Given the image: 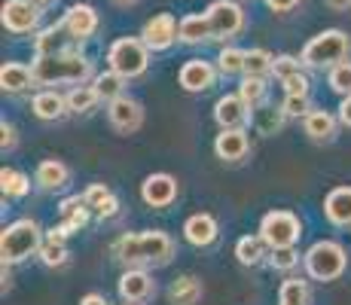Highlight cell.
Returning a JSON list of instances; mask_svg holds the SVG:
<instances>
[{
  "instance_id": "6da1fadb",
  "label": "cell",
  "mask_w": 351,
  "mask_h": 305,
  "mask_svg": "<svg viewBox=\"0 0 351 305\" xmlns=\"http://www.w3.org/2000/svg\"><path fill=\"white\" fill-rule=\"evenodd\" d=\"M117 260H123L125 266H165L174 256V241L171 235L159 232V229H147V232H134V235H123L117 241Z\"/></svg>"
},
{
  "instance_id": "7a4b0ae2",
  "label": "cell",
  "mask_w": 351,
  "mask_h": 305,
  "mask_svg": "<svg viewBox=\"0 0 351 305\" xmlns=\"http://www.w3.org/2000/svg\"><path fill=\"white\" fill-rule=\"evenodd\" d=\"M34 80L43 86H80L92 77V61L77 52H58V56H37L34 61Z\"/></svg>"
},
{
  "instance_id": "3957f363",
  "label": "cell",
  "mask_w": 351,
  "mask_h": 305,
  "mask_svg": "<svg viewBox=\"0 0 351 305\" xmlns=\"http://www.w3.org/2000/svg\"><path fill=\"white\" fill-rule=\"evenodd\" d=\"M43 229L34 220H16L0 232V260L3 266H16V263L28 260V256H37L40 247H43Z\"/></svg>"
},
{
  "instance_id": "277c9868",
  "label": "cell",
  "mask_w": 351,
  "mask_h": 305,
  "mask_svg": "<svg viewBox=\"0 0 351 305\" xmlns=\"http://www.w3.org/2000/svg\"><path fill=\"white\" fill-rule=\"evenodd\" d=\"M348 49H351L348 34L339 31V28H327V31L315 34V37L308 40L300 58L306 67L324 71V67H333V64H339V61H346Z\"/></svg>"
},
{
  "instance_id": "5b68a950",
  "label": "cell",
  "mask_w": 351,
  "mask_h": 305,
  "mask_svg": "<svg viewBox=\"0 0 351 305\" xmlns=\"http://www.w3.org/2000/svg\"><path fill=\"white\" fill-rule=\"evenodd\" d=\"M302 266L315 281H336L348 266L346 247L339 241H315L302 256Z\"/></svg>"
},
{
  "instance_id": "8992f818",
  "label": "cell",
  "mask_w": 351,
  "mask_h": 305,
  "mask_svg": "<svg viewBox=\"0 0 351 305\" xmlns=\"http://www.w3.org/2000/svg\"><path fill=\"white\" fill-rule=\"evenodd\" d=\"M107 61L125 80H134L141 73H147V67H150V46L141 37H119L107 49Z\"/></svg>"
},
{
  "instance_id": "52a82bcc",
  "label": "cell",
  "mask_w": 351,
  "mask_h": 305,
  "mask_svg": "<svg viewBox=\"0 0 351 305\" xmlns=\"http://www.w3.org/2000/svg\"><path fill=\"white\" fill-rule=\"evenodd\" d=\"M260 235L266 239L269 247H293L302 235V223L290 211H269L260 220Z\"/></svg>"
},
{
  "instance_id": "ba28073f",
  "label": "cell",
  "mask_w": 351,
  "mask_h": 305,
  "mask_svg": "<svg viewBox=\"0 0 351 305\" xmlns=\"http://www.w3.org/2000/svg\"><path fill=\"white\" fill-rule=\"evenodd\" d=\"M205 16H208V22H211L214 40H229L245 28V10H241L235 0H214L205 10Z\"/></svg>"
},
{
  "instance_id": "9c48e42d",
  "label": "cell",
  "mask_w": 351,
  "mask_h": 305,
  "mask_svg": "<svg viewBox=\"0 0 351 305\" xmlns=\"http://www.w3.org/2000/svg\"><path fill=\"white\" fill-rule=\"evenodd\" d=\"M180 22L171 16V12H159V16L147 19L144 31H141V40L150 46V52H165L171 49L174 43L180 40Z\"/></svg>"
},
{
  "instance_id": "30bf717a",
  "label": "cell",
  "mask_w": 351,
  "mask_h": 305,
  "mask_svg": "<svg viewBox=\"0 0 351 305\" xmlns=\"http://www.w3.org/2000/svg\"><path fill=\"white\" fill-rule=\"evenodd\" d=\"M0 22L12 34H31L40 25V10L31 0H6L3 10H0Z\"/></svg>"
},
{
  "instance_id": "8fae6325",
  "label": "cell",
  "mask_w": 351,
  "mask_h": 305,
  "mask_svg": "<svg viewBox=\"0 0 351 305\" xmlns=\"http://www.w3.org/2000/svg\"><path fill=\"white\" fill-rule=\"evenodd\" d=\"M107 119L119 134H132L144 125V107L134 98H128V95H119V98H113L107 104Z\"/></svg>"
},
{
  "instance_id": "7c38bea8",
  "label": "cell",
  "mask_w": 351,
  "mask_h": 305,
  "mask_svg": "<svg viewBox=\"0 0 351 305\" xmlns=\"http://www.w3.org/2000/svg\"><path fill=\"white\" fill-rule=\"evenodd\" d=\"M178 80L186 92H208L214 86V80H217V67L205 58H190L180 67Z\"/></svg>"
},
{
  "instance_id": "4fadbf2b",
  "label": "cell",
  "mask_w": 351,
  "mask_h": 305,
  "mask_svg": "<svg viewBox=\"0 0 351 305\" xmlns=\"http://www.w3.org/2000/svg\"><path fill=\"white\" fill-rule=\"evenodd\" d=\"M141 199L150 208H168L178 199V180L171 174H150L141 183Z\"/></svg>"
},
{
  "instance_id": "5bb4252c",
  "label": "cell",
  "mask_w": 351,
  "mask_h": 305,
  "mask_svg": "<svg viewBox=\"0 0 351 305\" xmlns=\"http://www.w3.org/2000/svg\"><path fill=\"white\" fill-rule=\"evenodd\" d=\"M214 119H217L220 128H241L251 119V107H247V101L241 98L239 92L223 95V98H217V104H214Z\"/></svg>"
},
{
  "instance_id": "9a60e30c",
  "label": "cell",
  "mask_w": 351,
  "mask_h": 305,
  "mask_svg": "<svg viewBox=\"0 0 351 305\" xmlns=\"http://www.w3.org/2000/svg\"><path fill=\"white\" fill-rule=\"evenodd\" d=\"M156 293V281H153L150 275L144 272V269H128V272L119 278V296H123V302H147L150 296Z\"/></svg>"
},
{
  "instance_id": "2e32d148",
  "label": "cell",
  "mask_w": 351,
  "mask_h": 305,
  "mask_svg": "<svg viewBox=\"0 0 351 305\" xmlns=\"http://www.w3.org/2000/svg\"><path fill=\"white\" fill-rule=\"evenodd\" d=\"M62 22L73 40H89L92 34L98 31V12H95V6H89V3H73L71 10L64 12Z\"/></svg>"
},
{
  "instance_id": "e0dca14e",
  "label": "cell",
  "mask_w": 351,
  "mask_h": 305,
  "mask_svg": "<svg viewBox=\"0 0 351 305\" xmlns=\"http://www.w3.org/2000/svg\"><path fill=\"white\" fill-rule=\"evenodd\" d=\"M251 150V141H247L245 128H220L217 141H214V153L223 162H241Z\"/></svg>"
},
{
  "instance_id": "ac0fdd59",
  "label": "cell",
  "mask_w": 351,
  "mask_h": 305,
  "mask_svg": "<svg viewBox=\"0 0 351 305\" xmlns=\"http://www.w3.org/2000/svg\"><path fill=\"white\" fill-rule=\"evenodd\" d=\"M217 220L211 214H193L190 220L184 223V235L193 247H208V244L217 241Z\"/></svg>"
},
{
  "instance_id": "d6986e66",
  "label": "cell",
  "mask_w": 351,
  "mask_h": 305,
  "mask_svg": "<svg viewBox=\"0 0 351 305\" xmlns=\"http://www.w3.org/2000/svg\"><path fill=\"white\" fill-rule=\"evenodd\" d=\"M324 214L333 226H351V186H336L324 199Z\"/></svg>"
},
{
  "instance_id": "ffe728a7",
  "label": "cell",
  "mask_w": 351,
  "mask_h": 305,
  "mask_svg": "<svg viewBox=\"0 0 351 305\" xmlns=\"http://www.w3.org/2000/svg\"><path fill=\"white\" fill-rule=\"evenodd\" d=\"M180 43L186 46H199V43H208L214 40V31H211V22H208L205 12H193V16H184L180 19Z\"/></svg>"
},
{
  "instance_id": "44dd1931",
  "label": "cell",
  "mask_w": 351,
  "mask_h": 305,
  "mask_svg": "<svg viewBox=\"0 0 351 305\" xmlns=\"http://www.w3.org/2000/svg\"><path fill=\"white\" fill-rule=\"evenodd\" d=\"M336 117L333 113H327V110H308L306 117H302V128H306V134L312 141H333V134H336Z\"/></svg>"
},
{
  "instance_id": "7402d4cb",
  "label": "cell",
  "mask_w": 351,
  "mask_h": 305,
  "mask_svg": "<svg viewBox=\"0 0 351 305\" xmlns=\"http://www.w3.org/2000/svg\"><path fill=\"white\" fill-rule=\"evenodd\" d=\"M67 40H73V37L67 34L64 22H58V25H52V28L37 34L34 49H37V56H58V52H67Z\"/></svg>"
},
{
  "instance_id": "603a6c76",
  "label": "cell",
  "mask_w": 351,
  "mask_h": 305,
  "mask_svg": "<svg viewBox=\"0 0 351 305\" xmlns=\"http://www.w3.org/2000/svg\"><path fill=\"white\" fill-rule=\"evenodd\" d=\"M31 83H37L34 80V67H25L19 61H10V64L0 67V86H3V92L19 95V92L31 89Z\"/></svg>"
},
{
  "instance_id": "cb8c5ba5",
  "label": "cell",
  "mask_w": 351,
  "mask_h": 305,
  "mask_svg": "<svg viewBox=\"0 0 351 305\" xmlns=\"http://www.w3.org/2000/svg\"><path fill=\"white\" fill-rule=\"evenodd\" d=\"M269 254H272V247L266 244L263 235H245V239H239V244H235V256H239L241 266H260Z\"/></svg>"
},
{
  "instance_id": "d4e9b609",
  "label": "cell",
  "mask_w": 351,
  "mask_h": 305,
  "mask_svg": "<svg viewBox=\"0 0 351 305\" xmlns=\"http://www.w3.org/2000/svg\"><path fill=\"white\" fill-rule=\"evenodd\" d=\"M31 107H34V113H37V119L52 122V119H62L64 113H67V98H62L58 92H52V89H49V92L34 95Z\"/></svg>"
},
{
  "instance_id": "484cf974",
  "label": "cell",
  "mask_w": 351,
  "mask_h": 305,
  "mask_svg": "<svg viewBox=\"0 0 351 305\" xmlns=\"http://www.w3.org/2000/svg\"><path fill=\"white\" fill-rule=\"evenodd\" d=\"M67 180H71V168L64 165V162H58V159H46V162H40L37 165V183L43 189H62L67 186Z\"/></svg>"
},
{
  "instance_id": "4316f807",
  "label": "cell",
  "mask_w": 351,
  "mask_h": 305,
  "mask_svg": "<svg viewBox=\"0 0 351 305\" xmlns=\"http://www.w3.org/2000/svg\"><path fill=\"white\" fill-rule=\"evenodd\" d=\"M168 300L174 305H195L202 300V281L193 275L178 278V281L171 284V290H168Z\"/></svg>"
},
{
  "instance_id": "83f0119b",
  "label": "cell",
  "mask_w": 351,
  "mask_h": 305,
  "mask_svg": "<svg viewBox=\"0 0 351 305\" xmlns=\"http://www.w3.org/2000/svg\"><path fill=\"white\" fill-rule=\"evenodd\" d=\"M125 83H128V80L123 77V73H117V71H113V67H110V71H104V73H98V77L92 80V86H95V92L101 95V101H107V104H110L113 98H119V95H123Z\"/></svg>"
},
{
  "instance_id": "f1b7e54d",
  "label": "cell",
  "mask_w": 351,
  "mask_h": 305,
  "mask_svg": "<svg viewBox=\"0 0 351 305\" xmlns=\"http://www.w3.org/2000/svg\"><path fill=\"white\" fill-rule=\"evenodd\" d=\"M64 98H67V113H89L92 107L101 101V95L95 92V86H83V83H80V86H73Z\"/></svg>"
},
{
  "instance_id": "f546056e",
  "label": "cell",
  "mask_w": 351,
  "mask_h": 305,
  "mask_svg": "<svg viewBox=\"0 0 351 305\" xmlns=\"http://www.w3.org/2000/svg\"><path fill=\"white\" fill-rule=\"evenodd\" d=\"M0 189H3V199H25L31 189L28 174L16 171V168H3L0 171Z\"/></svg>"
},
{
  "instance_id": "4dcf8cb0",
  "label": "cell",
  "mask_w": 351,
  "mask_h": 305,
  "mask_svg": "<svg viewBox=\"0 0 351 305\" xmlns=\"http://www.w3.org/2000/svg\"><path fill=\"white\" fill-rule=\"evenodd\" d=\"M245 56L247 49H239V46H223L217 56V71L223 77H235V73H245Z\"/></svg>"
},
{
  "instance_id": "1f68e13d",
  "label": "cell",
  "mask_w": 351,
  "mask_h": 305,
  "mask_svg": "<svg viewBox=\"0 0 351 305\" xmlns=\"http://www.w3.org/2000/svg\"><path fill=\"white\" fill-rule=\"evenodd\" d=\"M275 67V56L266 49H247L245 56V73L247 77H269Z\"/></svg>"
},
{
  "instance_id": "d6a6232c",
  "label": "cell",
  "mask_w": 351,
  "mask_h": 305,
  "mask_svg": "<svg viewBox=\"0 0 351 305\" xmlns=\"http://www.w3.org/2000/svg\"><path fill=\"white\" fill-rule=\"evenodd\" d=\"M287 113L281 110H275V107H254V122H256V128H260V134H275L281 128V122H285Z\"/></svg>"
},
{
  "instance_id": "836d02e7",
  "label": "cell",
  "mask_w": 351,
  "mask_h": 305,
  "mask_svg": "<svg viewBox=\"0 0 351 305\" xmlns=\"http://www.w3.org/2000/svg\"><path fill=\"white\" fill-rule=\"evenodd\" d=\"M278 305H308V287L300 278H287L278 290Z\"/></svg>"
},
{
  "instance_id": "e575fe53",
  "label": "cell",
  "mask_w": 351,
  "mask_h": 305,
  "mask_svg": "<svg viewBox=\"0 0 351 305\" xmlns=\"http://www.w3.org/2000/svg\"><path fill=\"white\" fill-rule=\"evenodd\" d=\"M239 95L247 101V107H260L263 101H266V77H247L245 73V80H241V86H239Z\"/></svg>"
},
{
  "instance_id": "d590c367",
  "label": "cell",
  "mask_w": 351,
  "mask_h": 305,
  "mask_svg": "<svg viewBox=\"0 0 351 305\" xmlns=\"http://www.w3.org/2000/svg\"><path fill=\"white\" fill-rule=\"evenodd\" d=\"M330 89H333L336 95H351V61H339V64L330 67V77H327Z\"/></svg>"
},
{
  "instance_id": "8d00e7d4",
  "label": "cell",
  "mask_w": 351,
  "mask_h": 305,
  "mask_svg": "<svg viewBox=\"0 0 351 305\" xmlns=\"http://www.w3.org/2000/svg\"><path fill=\"white\" fill-rule=\"evenodd\" d=\"M269 266H272L275 272H293V269L300 266V250L296 247H275L272 254H269Z\"/></svg>"
},
{
  "instance_id": "74e56055",
  "label": "cell",
  "mask_w": 351,
  "mask_h": 305,
  "mask_svg": "<svg viewBox=\"0 0 351 305\" xmlns=\"http://www.w3.org/2000/svg\"><path fill=\"white\" fill-rule=\"evenodd\" d=\"M37 256L43 260V266H64V263H67V247H64V241L46 239Z\"/></svg>"
},
{
  "instance_id": "f35d334b",
  "label": "cell",
  "mask_w": 351,
  "mask_h": 305,
  "mask_svg": "<svg viewBox=\"0 0 351 305\" xmlns=\"http://www.w3.org/2000/svg\"><path fill=\"white\" fill-rule=\"evenodd\" d=\"M302 71V58H293V56H278L275 58V67H272V73L285 83L287 77H293V73H300Z\"/></svg>"
},
{
  "instance_id": "ab89813d",
  "label": "cell",
  "mask_w": 351,
  "mask_h": 305,
  "mask_svg": "<svg viewBox=\"0 0 351 305\" xmlns=\"http://www.w3.org/2000/svg\"><path fill=\"white\" fill-rule=\"evenodd\" d=\"M281 110H285L287 117H306V113L312 110V104H308V95H285V104H281Z\"/></svg>"
},
{
  "instance_id": "60d3db41",
  "label": "cell",
  "mask_w": 351,
  "mask_h": 305,
  "mask_svg": "<svg viewBox=\"0 0 351 305\" xmlns=\"http://www.w3.org/2000/svg\"><path fill=\"white\" fill-rule=\"evenodd\" d=\"M110 195H113V193L104 186V183H92V186L83 193V199H86V205H89V208H98L101 202H104V199H110Z\"/></svg>"
},
{
  "instance_id": "b9f144b4",
  "label": "cell",
  "mask_w": 351,
  "mask_h": 305,
  "mask_svg": "<svg viewBox=\"0 0 351 305\" xmlns=\"http://www.w3.org/2000/svg\"><path fill=\"white\" fill-rule=\"evenodd\" d=\"M285 92L287 95H308V77L306 73H293V77L285 80Z\"/></svg>"
},
{
  "instance_id": "7bdbcfd3",
  "label": "cell",
  "mask_w": 351,
  "mask_h": 305,
  "mask_svg": "<svg viewBox=\"0 0 351 305\" xmlns=\"http://www.w3.org/2000/svg\"><path fill=\"white\" fill-rule=\"evenodd\" d=\"M95 211H98L101 220H110V217H117V214H119V199H117V195H110V199L101 202Z\"/></svg>"
},
{
  "instance_id": "ee69618b",
  "label": "cell",
  "mask_w": 351,
  "mask_h": 305,
  "mask_svg": "<svg viewBox=\"0 0 351 305\" xmlns=\"http://www.w3.org/2000/svg\"><path fill=\"white\" fill-rule=\"evenodd\" d=\"M0 134H3V138H0V147H3V153L12 150V147H16V128H12L6 119L0 122Z\"/></svg>"
},
{
  "instance_id": "f6af8a7d",
  "label": "cell",
  "mask_w": 351,
  "mask_h": 305,
  "mask_svg": "<svg viewBox=\"0 0 351 305\" xmlns=\"http://www.w3.org/2000/svg\"><path fill=\"white\" fill-rule=\"evenodd\" d=\"M272 12H290L293 6H300V0H266Z\"/></svg>"
},
{
  "instance_id": "bcb514c9",
  "label": "cell",
  "mask_w": 351,
  "mask_h": 305,
  "mask_svg": "<svg viewBox=\"0 0 351 305\" xmlns=\"http://www.w3.org/2000/svg\"><path fill=\"white\" fill-rule=\"evenodd\" d=\"M339 122L346 128H351V95H346V98H342V104H339Z\"/></svg>"
},
{
  "instance_id": "7dc6e473",
  "label": "cell",
  "mask_w": 351,
  "mask_h": 305,
  "mask_svg": "<svg viewBox=\"0 0 351 305\" xmlns=\"http://www.w3.org/2000/svg\"><path fill=\"white\" fill-rule=\"evenodd\" d=\"M80 305H110V302H107L101 293H86L83 300H80Z\"/></svg>"
},
{
  "instance_id": "c3c4849f",
  "label": "cell",
  "mask_w": 351,
  "mask_h": 305,
  "mask_svg": "<svg viewBox=\"0 0 351 305\" xmlns=\"http://www.w3.org/2000/svg\"><path fill=\"white\" fill-rule=\"evenodd\" d=\"M34 6H37L40 12H46V10H52V6H56V0H31Z\"/></svg>"
},
{
  "instance_id": "681fc988",
  "label": "cell",
  "mask_w": 351,
  "mask_h": 305,
  "mask_svg": "<svg viewBox=\"0 0 351 305\" xmlns=\"http://www.w3.org/2000/svg\"><path fill=\"white\" fill-rule=\"evenodd\" d=\"M327 6H333V10H348L351 0H327Z\"/></svg>"
},
{
  "instance_id": "f907efd6",
  "label": "cell",
  "mask_w": 351,
  "mask_h": 305,
  "mask_svg": "<svg viewBox=\"0 0 351 305\" xmlns=\"http://www.w3.org/2000/svg\"><path fill=\"white\" fill-rule=\"evenodd\" d=\"M113 3H123V6H132V3H138V0H113Z\"/></svg>"
},
{
  "instance_id": "816d5d0a",
  "label": "cell",
  "mask_w": 351,
  "mask_h": 305,
  "mask_svg": "<svg viewBox=\"0 0 351 305\" xmlns=\"http://www.w3.org/2000/svg\"><path fill=\"white\" fill-rule=\"evenodd\" d=\"M125 305H138V302H125Z\"/></svg>"
}]
</instances>
